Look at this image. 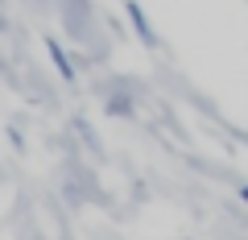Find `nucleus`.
Here are the masks:
<instances>
[{
	"instance_id": "f257e3e1",
	"label": "nucleus",
	"mask_w": 248,
	"mask_h": 240,
	"mask_svg": "<svg viewBox=\"0 0 248 240\" xmlns=\"http://www.w3.org/2000/svg\"><path fill=\"white\" fill-rule=\"evenodd\" d=\"M128 21H133V33L141 37L145 46H149V50H157V33H153V25H149V17H145V9L141 4H137V0H128Z\"/></svg>"
},
{
	"instance_id": "f03ea898",
	"label": "nucleus",
	"mask_w": 248,
	"mask_h": 240,
	"mask_svg": "<svg viewBox=\"0 0 248 240\" xmlns=\"http://www.w3.org/2000/svg\"><path fill=\"white\" fill-rule=\"evenodd\" d=\"M46 54H50V63L58 66V75H62V79H75V63H71V58H66V50H62V46L54 42V37H50V42H46Z\"/></svg>"
},
{
	"instance_id": "7ed1b4c3",
	"label": "nucleus",
	"mask_w": 248,
	"mask_h": 240,
	"mask_svg": "<svg viewBox=\"0 0 248 240\" xmlns=\"http://www.w3.org/2000/svg\"><path fill=\"white\" fill-rule=\"evenodd\" d=\"M108 116H133V96H124V91L108 96Z\"/></svg>"
},
{
	"instance_id": "20e7f679",
	"label": "nucleus",
	"mask_w": 248,
	"mask_h": 240,
	"mask_svg": "<svg viewBox=\"0 0 248 240\" xmlns=\"http://www.w3.org/2000/svg\"><path fill=\"white\" fill-rule=\"evenodd\" d=\"M240 199H244V203H248V182H244V187H240Z\"/></svg>"
}]
</instances>
